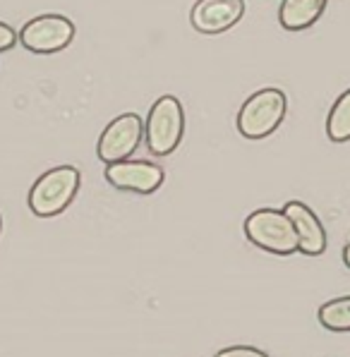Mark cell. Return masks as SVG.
<instances>
[{"label":"cell","mask_w":350,"mask_h":357,"mask_svg":"<svg viewBox=\"0 0 350 357\" xmlns=\"http://www.w3.org/2000/svg\"><path fill=\"white\" fill-rule=\"evenodd\" d=\"M329 0H281L278 22L286 31H305L324 15Z\"/></svg>","instance_id":"30bf717a"},{"label":"cell","mask_w":350,"mask_h":357,"mask_svg":"<svg viewBox=\"0 0 350 357\" xmlns=\"http://www.w3.org/2000/svg\"><path fill=\"white\" fill-rule=\"evenodd\" d=\"M343 264H346V266L350 268V243L343 247Z\"/></svg>","instance_id":"9a60e30c"},{"label":"cell","mask_w":350,"mask_h":357,"mask_svg":"<svg viewBox=\"0 0 350 357\" xmlns=\"http://www.w3.org/2000/svg\"><path fill=\"white\" fill-rule=\"evenodd\" d=\"M283 211L288 213V218L295 226V233H298V252H303L307 257L324 255L326 230L321 226L319 216L307 204H303V202H288L283 206Z\"/></svg>","instance_id":"9c48e42d"},{"label":"cell","mask_w":350,"mask_h":357,"mask_svg":"<svg viewBox=\"0 0 350 357\" xmlns=\"http://www.w3.org/2000/svg\"><path fill=\"white\" fill-rule=\"evenodd\" d=\"M319 324L329 331L336 333H346L350 331V295L346 298H336L329 300L319 307Z\"/></svg>","instance_id":"7c38bea8"},{"label":"cell","mask_w":350,"mask_h":357,"mask_svg":"<svg viewBox=\"0 0 350 357\" xmlns=\"http://www.w3.org/2000/svg\"><path fill=\"white\" fill-rule=\"evenodd\" d=\"M245 238L254 247L278 257L298 252V233L283 208H257L245 218Z\"/></svg>","instance_id":"7a4b0ae2"},{"label":"cell","mask_w":350,"mask_h":357,"mask_svg":"<svg viewBox=\"0 0 350 357\" xmlns=\"http://www.w3.org/2000/svg\"><path fill=\"white\" fill-rule=\"evenodd\" d=\"M288 113V98L281 89H259L243 103L238 113V132L245 139H266L281 128Z\"/></svg>","instance_id":"3957f363"},{"label":"cell","mask_w":350,"mask_h":357,"mask_svg":"<svg viewBox=\"0 0 350 357\" xmlns=\"http://www.w3.org/2000/svg\"><path fill=\"white\" fill-rule=\"evenodd\" d=\"M0 230H3V216H0Z\"/></svg>","instance_id":"2e32d148"},{"label":"cell","mask_w":350,"mask_h":357,"mask_svg":"<svg viewBox=\"0 0 350 357\" xmlns=\"http://www.w3.org/2000/svg\"><path fill=\"white\" fill-rule=\"evenodd\" d=\"M108 185L120 192H132V195H154L163 185V168L154 161H142V158H125L118 163H108L106 170Z\"/></svg>","instance_id":"52a82bcc"},{"label":"cell","mask_w":350,"mask_h":357,"mask_svg":"<svg viewBox=\"0 0 350 357\" xmlns=\"http://www.w3.org/2000/svg\"><path fill=\"white\" fill-rule=\"evenodd\" d=\"M326 135L336 144L350 142V89L343 91L331 106L329 118H326Z\"/></svg>","instance_id":"8fae6325"},{"label":"cell","mask_w":350,"mask_h":357,"mask_svg":"<svg viewBox=\"0 0 350 357\" xmlns=\"http://www.w3.org/2000/svg\"><path fill=\"white\" fill-rule=\"evenodd\" d=\"M245 15V0H197L190 10V24L195 31L216 36L233 29Z\"/></svg>","instance_id":"ba28073f"},{"label":"cell","mask_w":350,"mask_h":357,"mask_svg":"<svg viewBox=\"0 0 350 357\" xmlns=\"http://www.w3.org/2000/svg\"><path fill=\"white\" fill-rule=\"evenodd\" d=\"M82 188V173L75 166L51 168L31 185L29 190V208L39 218L60 216L75 202Z\"/></svg>","instance_id":"6da1fadb"},{"label":"cell","mask_w":350,"mask_h":357,"mask_svg":"<svg viewBox=\"0 0 350 357\" xmlns=\"http://www.w3.org/2000/svg\"><path fill=\"white\" fill-rule=\"evenodd\" d=\"M142 139H144V123L137 113H123L113 118L101 132L96 144V153L103 163H118L130 158L139 149Z\"/></svg>","instance_id":"8992f818"},{"label":"cell","mask_w":350,"mask_h":357,"mask_svg":"<svg viewBox=\"0 0 350 357\" xmlns=\"http://www.w3.org/2000/svg\"><path fill=\"white\" fill-rule=\"evenodd\" d=\"M20 43L31 53L53 56L68 48L75 38V24L63 15H39L17 31Z\"/></svg>","instance_id":"5b68a950"},{"label":"cell","mask_w":350,"mask_h":357,"mask_svg":"<svg viewBox=\"0 0 350 357\" xmlns=\"http://www.w3.org/2000/svg\"><path fill=\"white\" fill-rule=\"evenodd\" d=\"M214 357H269V355L259 348H252V345H233V348L218 350Z\"/></svg>","instance_id":"4fadbf2b"},{"label":"cell","mask_w":350,"mask_h":357,"mask_svg":"<svg viewBox=\"0 0 350 357\" xmlns=\"http://www.w3.org/2000/svg\"><path fill=\"white\" fill-rule=\"evenodd\" d=\"M17 43H20L17 31H15L10 24H5V22H0V53L10 51V48H15Z\"/></svg>","instance_id":"5bb4252c"},{"label":"cell","mask_w":350,"mask_h":357,"mask_svg":"<svg viewBox=\"0 0 350 357\" xmlns=\"http://www.w3.org/2000/svg\"><path fill=\"white\" fill-rule=\"evenodd\" d=\"M185 132L183 103L173 94L156 98L144 123V142L151 156H168L180 146Z\"/></svg>","instance_id":"277c9868"}]
</instances>
